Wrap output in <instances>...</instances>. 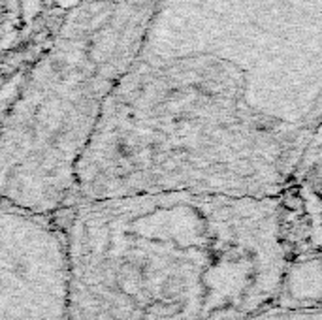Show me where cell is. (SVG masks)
Returning a JSON list of instances; mask_svg holds the SVG:
<instances>
[{
	"label": "cell",
	"mask_w": 322,
	"mask_h": 320,
	"mask_svg": "<svg viewBox=\"0 0 322 320\" xmlns=\"http://www.w3.org/2000/svg\"><path fill=\"white\" fill-rule=\"evenodd\" d=\"M155 0H76L0 126V203L49 213L142 46Z\"/></svg>",
	"instance_id": "obj_1"
},
{
	"label": "cell",
	"mask_w": 322,
	"mask_h": 320,
	"mask_svg": "<svg viewBox=\"0 0 322 320\" xmlns=\"http://www.w3.org/2000/svg\"><path fill=\"white\" fill-rule=\"evenodd\" d=\"M0 320H72L66 237L46 213L0 205Z\"/></svg>",
	"instance_id": "obj_2"
},
{
	"label": "cell",
	"mask_w": 322,
	"mask_h": 320,
	"mask_svg": "<svg viewBox=\"0 0 322 320\" xmlns=\"http://www.w3.org/2000/svg\"><path fill=\"white\" fill-rule=\"evenodd\" d=\"M284 203H286L288 207H294V209H299V207H301V200H299L298 196H288V198L284 200Z\"/></svg>",
	"instance_id": "obj_3"
}]
</instances>
